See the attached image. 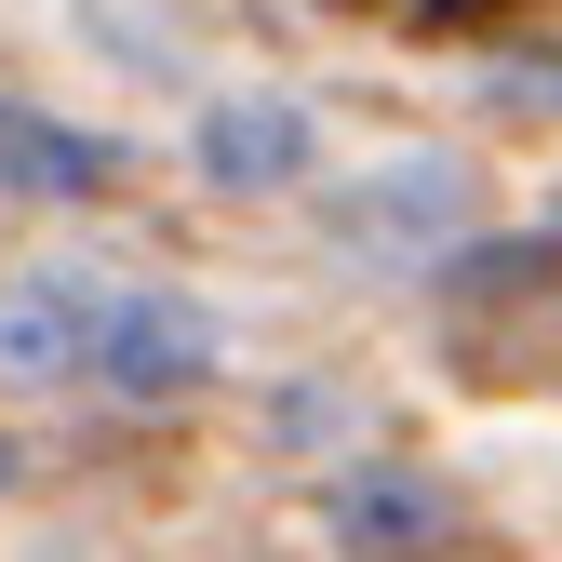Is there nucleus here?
Instances as JSON below:
<instances>
[{
	"instance_id": "1",
	"label": "nucleus",
	"mask_w": 562,
	"mask_h": 562,
	"mask_svg": "<svg viewBox=\"0 0 562 562\" xmlns=\"http://www.w3.org/2000/svg\"><path fill=\"white\" fill-rule=\"evenodd\" d=\"M281 161H308L295 121H215V175H281Z\"/></svg>"
}]
</instances>
